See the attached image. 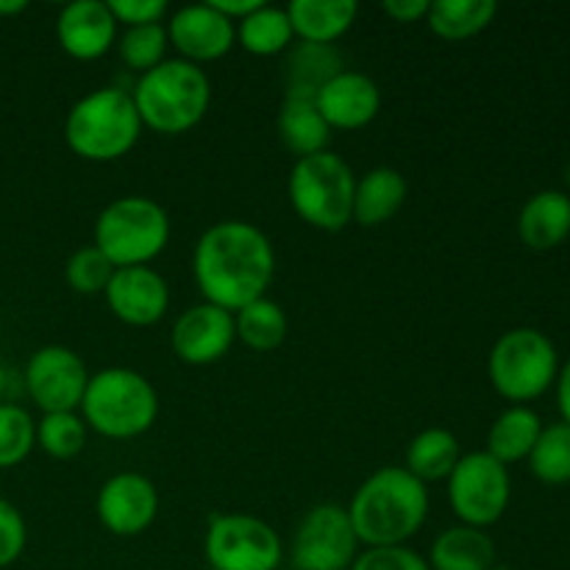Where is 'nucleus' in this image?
Returning <instances> with one entry per match:
<instances>
[{
    "mask_svg": "<svg viewBox=\"0 0 570 570\" xmlns=\"http://www.w3.org/2000/svg\"><path fill=\"white\" fill-rule=\"evenodd\" d=\"M499 14L495 0H432L426 26L445 42H465L479 37Z\"/></svg>",
    "mask_w": 570,
    "mask_h": 570,
    "instance_id": "obj_27",
    "label": "nucleus"
},
{
    "mask_svg": "<svg viewBox=\"0 0 570 570\" xmlns=\"http://www.w3.org/2000/svg\"><path fill=\"white\" fill-rule=\"evenodd\" d=\"M429 3H432V0H384L382 11L395 22H426Z\"/></svg>",
    "mask_w": 570,
    "mask_h": 570,
    "instance_id": "obj_38",
    "label": "nucleus"
},
{
    "mask_svg": "<svg viewBox=\"0 0 570 570\" xmlns=\"http://www.w3.org/2000/svg\"><path fill=\"white\" fill-rule=\"evenodd\" d=\"M315 104L332 131H356L376 120L382 109V89L365 72L343 70L321 89Z\"/></svg>",
    "mask_w": 570,
    "mask_h": 570,
    "instance_id": "obj_18",
    "label": "nucleus"
},
{
    "mask_svg": "<svg viewBox=\"0 0 570 570\" xmlns=\"http://www.w3.org/2000/svg\"><path fill=\"white\" fill-rule=\"evenodd\" d=\"M360 6L354 0H293L287 17L298 42L334 45L351 31Z\"/></svg>",
    "mask_w": 570,
    "mask_h": 570,
    "instance_id": "obj_22",
    "label": "nucleus"
},
{
    "mask_svg": "<svg viewBox=\"0 0 570 570\" xmlns=\"http://www.w3.org/2000/svg\"><path fill=\"white\" fill-rule=\"evenodd\" d=\"M343 70V53L334 45L293 42V48L284 53L282 65L284 98L315 100L321 89Z\"/></svg>",
    "mask_w": 570,
    "mask_h": 570,
    "instance_id": "obj_19",
    "label": "nucleus"
},
{
    "mask_svg": "<svg viewBox=\"0 0 570 570\" xmlns=\"http://www.w3.org/2000/svg\"><path fill=\"white\" fill-rule=\"evenodd\" d=\"M170 215L145 195L111 200L95 220V248L115 267L150 265L170 243Z\"/></svg>",
    "mask_w": 570,
    "mask_h": 570,
    "instance_id": "obj_7",
    "label": "nucleus"
},
{
    "mask_svg": "<svg viewBox=\"0 0 570 570\" xmlns=\"http://www.w3.org/2000/svg\"><path fill=\"white\" fill-rule=\"evenodd\" d=\"M289 554L298 570H351L360 557V540L348 510L340 504L312 507L295 529Z\"/></svg>",
    "mask_w": 570,
    "mask_h": 570,
    "instance_id": "obj_11",
    "label": "nucleus"
},
{
    "mask_svg": "<svg viewBox=\"0 0 570 570\" xmlns=\"http://www.w3.org/2000/svg\"><path fill=\"white\" fill-rule=\"evenodd\" d=\"M56 39L70 59L95 61L117 42V20L106 0H72L56 17Z\"/></svg>",
    "mask_w": 570,
    "mask_h": 570,
    "instance_id": "obj_17",
    "label": "nucleus"
},
{
    "mask_svg": "<svg viewBox=\"0 0 570 570\" xmlns=\"http://www.w3.org/2000/svg\"><path fill=\"white\" fill-rule=\"evenodd\" d=\"M206 3L215 6L223 17H228V20L237 26L239 20H245L248 14H254L259 6H265V0H206Z\"/></svg>",
    "mask_w": 570,
    "mask_h": 570,
    "instance_id": "obj_39",
    "label": "nucleus"
},
{
    "mask_svg": "<svg viewBox=\"0 0 570 570\" xmlns=\"http://www.w3.org/2000/svg\"><path fill=\"white\" fill-rule=\"evenodd\" d=\"M568 184H570V165H568Z\"/></svg>",
    "mask_w": 570,
    "mask_h": 570,
    "instance_id": "obj_44",
    "label": "nucleus"
},
{
    "mask_svg": "<svg viewBox=\"0 0 570 570\" xmlns=\"http://www.w3.org/2000/svg\"><path fill=\"white\" fill-rule=\"evenodd\" d=\"M131 100L142 128L178 137L198 126L212 104V83L204 67L184 59H165L137 78Z\"/></svg>",
    "mask_w": 570,
    "mask_h": 570,
    "instance_id": "obj_3",
    "label": "nucleus"
},
{
    "mask_svg": "<svg viewBox=\"0 0 570 570\" xmlns=\"http://www.w3.org/2000/svg\"><path fill=\"white\" fill-rule=\"evenodd\" d=\"M234 328H237V340L248 345L250 351H276L278 345L287 340V315L276 301L256 298L239 312H234Z\"/></svg>",
    "mask_w": 570,
    "mask_h": 570,
    "instance_id": "obj_29",
    "label": "nucleus"
},
{
    "mask_svg": "<svg viewBox=\"0 0 570 570\" xmlns=\"http://www.w3.org/2000/svg\"><path fill=\"white\" fill-rule=\"evenodd\" d=\"M87 432L78 412H48L37 423V445L53 460H72L87 445Z\"/></svg>",
    "mask_w": 570,
    "mask_h": 570,
    "instance_id": "obj_32",
    "label": "nucleus"
},
{
    "mask_svg": "<svg viewBox=\"0 0 570 570\" xmlns=\"http://www.w3.org/2000/svg\"><path fill=\"white\" fill-rule=\"evenodd\" d=\"M104 295L111 315L134 328L156 326L170 309V287L150 265L117 267Z\"/></svg>",
    "mask_w": 570,
    "mask_h": 570,
    "instance_id": "obj_16",
    "label": "nucleus"
},
{
    "mask_svg": "<svg viewBox=\"0 0 570 570\" xmlns=\"http://www.w3.org/2000/svg\"><path fill=\"white\" fill-rule=\"evenodd\" d=\"M115 271L117 267L95 245H83V248H78L67 259L65 278L70 289H76L78 295H100L109 287Z\"/></svg>",
    "mask_w": 570,
    "mask_h": 570,
    "instance_id": "obj_34",
    "label": "nucleus"
},
{
    "mask_svg": "<svg viewBox=\"0 0 570 570\" xmlns=\"http://www.w3.org/2000/svg\"><path fill=\"white\" fill-rule=\"evenodd\" d=\"M557 406H560L562 423L570 426V356L560 365V373H557Z\"/></svg>",
    "mask_w": 570,
    "mask_h": 570,
    "instance_id": "obj_40",
    "label": "nucleus"
},
{
    "mask_svg": "<svg viewBox=\"0 0 570 570\" xmlns=\"http://www.w3.org/2000/svg\"><path fill=\"white\" fill-rule=\"evenodd\" d=\"M28 543V527L11 501L0 499V570L14 566Z\"/></svg>",
    "mask_w": 570,
    "mask_h": 570,
    "instance_id": "obj_36",
    "label": "nucleus"
},
{
    "mask_svg": "<svg viewBox=\"0 0 570 570\" xmlns=\"http://www.w3.org/2000/svg\"><path fill=\"white\" fill-rule=\"evenodd\" d=\"M6 390H9V373H6L3 362H0V401H3Z\"/></svg>",
    "mask_w": 570,
    "mask_h": 570,
    "instance_id": "obj_42",
    "label": "nucleus"
},
{
    "mask_svg": "<svg viewBox=\"0 0 570 570\" xmlns=\"http://www.w3.org/2000/svg\"><path fill=\"white\" fill-rule=\"evenodd\" d=\"M426 562L432 570H490L495 566V543L484 529L456 523L434 538Z\"/></svg>",
    "mask_w": 570,
    "mask_h": 570,
    "instance_id": "obj_23",
    "label": "nucleus"
},
{
    "mask_svg": "<svg viewBox=\"0 0 570 570\" xmlns=\"http://www.w3.org/2000/svg\"><path fill=\"white\" fill-rule=\"evenodd\" d=\"M92 373L67 345H45L26 365V390L33 404L48 412H78Z\"/></svg>",
    "mask_w": 570,
    "mask_h": 570,
    "instance_id": "obj_12",
    "label": "nucleus"
},
{
    "mask_svg": "<svg viewBox=\"0 0 570 570\" xmlns=\"http://www.w3.org/2000/svg\"><path fill=\"white\" fill-rule=\"evenodd\" d=\"M167 39L178 50V59L209 65L223 59L237 45V26L212 3L181 6L167 20Z\"/></svg>",
    "mask_w": 570,
    "mask_h": 570,
    "instance_id": "obj_15",
    "label": "nucleus"
},
{
    "mask_svg": "<svg viewBox=\"0 0 570 570\" xmlns=\"http://www.w3.org/2000/svg\"><path fill=\"white\" fill-rule=\"evenodd\" d=\"M518 237L529 250H554L570 237V195L562 189L534 193L518 215Z\"/></svg>",
    "mask_w": 570,
    "mask_h": 570,
    "instance_id": "obj_20",
    "label": "nucleus"
},
{
    "mask_svg": "<svg viewBox=\"0 0 570 570\" xmlns=\"http://www.w3.org/2000/svg\"><path fill=\"white\" fill-rule=\"evenodd\" d=\"M95 512L100 527L115 538H137L159 515V490L137 471L115 473L100 484Z\"/></svg>",
    "mask_w": 570,
    "mask_h": 570,
    "instance_id": "obj_13",
    "label": "nucleus"
},
{
    "mask_svg": "<svg viewBox=\"0 0 570 570\" xmlns=\"http://www.w3.org/2000/svg\"><path fill=\"white\" fill-rule=\"evenodd\" d=\"M142 134L131 92L100 87L78 98L65 117V142L83 161H117L131 154Z\"/></svg>",
    "mask_w": 570,
    "mask_h": 570,
    "instance_id": "obj_4",
    "label": "nucleus"
},
{
    "mask_svg": "<svg viewBox=\"0 0 570 570\" xmlns=\"http://www.w3.org/2000/svg\"><path fill=\"white\" fill-rule=\"evenodd\" d=\"M234 343H237L234 315L206 301L187 306L173 323L170 348L184 365H215L232 351Z\"/></svg>",
    "mask_w": 570,
    "mask_h": 570,
    "instance_id": "obj_14",
    "label": "nucleus"
},
{
    "mask_svg": "<svg viewBox=\"0 0 570 570\" xmlns=\"http://www.w3.org/2000/svg\"><path fill=\"white\" fill-rule=\"evenodd\" d=\"M356 176L348 161L334 150L295 159L287 195L295 215L317 232H343L354 223Z\"/></svg>",
    "mask_w": 570,
    "mask_h": 570,
    "instance_id": "obj_6",
    "label": "nucleus"
},
{
    "mask_svg": "<svg viewBox=\"0 0 570 570\" xmlns=\"http://www.w3.org/2000/svg\"><path fill=\"white\" fill-rule=\"evenodd\" d=\"M28 9L26 0H0V17H14Z\"/></svg>",
    "mask_w": 570,
    "mask_h": 570,
    "instance_id": "obj_41",
    "label": "nucleus"
},
{
    "mask_svg": "<svg viewBox=\"0 0 570 570\" xmlns=\"http://www.w3.org/2000/svg\"><path fill=\"white\" fill-rule=\"evenodd\" d=\"M289 570H298V568H289Z\"/></svg>",
    "mask_w": 570,
    "mask_h": 570,
    "instance_id": "obj_45",
    "label": "nucleus"
},
{
    "mask_svg": "<svg viewBox=\"0 0 570 570\" xmlns=\"http://www.w3.org/2000/svg\"><path fill=\"white\" fill-rule=\"evenodd\" d=\"M276 131L284 148L293 156H315L328 150L332 128L317 111V104L309 98H284L276 117Z\"/></svg>",
    "mask_w": 570,
    "mask_h": 570,
    "instance_id": "obj_24",
    "label": "nucleus"
},
{
    "mask_svg": "<svg viewBox=\"0 0 570 570\" xmlns=\"http://www.w3.org/2000/svg\"><path fill=\"white\" fill-rule=\"evenodd\" d=\"M78 415L87 429L106 440H134L159 417V395L150 379L131 367H104L92 373Z\"/></svg>",
    "mask_w": 570,
    "mask_h": 570,
    "instance_id": "obj_5",
    "label": "nucleus"
},
{
    "mask_svg": "<svg viewBox=\"0 0 570 570\" xmlns=\"http://www.w3.org/2000/svg\"><path fill=\"white\" fill-rule=\"evenodd\" d=\"M239 48L250 56H284L295 42L293 22L282 6H259L254 14L237 22Z\"/></svg>",
    "mask_w": 570,
    "mask_h": 570,
    "instance_id": "obj_28",
    "label": "nucleus"
},
{
    "mask_svg": "<svg viewBox=\"0 0 570 570\" xmlns=\"http://www.w3.org/2000/svg\"><path fill=\"white\" fill-rule=\"evenodd\" d=\"M529 471L538 482L560 488L570 482V426L568 423H551L543 426L532 454H529Z\"/></svg>",
    "mask_w": 570,
    "mask_h": 570,
    "instance_id": "obj_30",
    "label": "nucleus"
},
{
    "mask_svg": "<svg viewBox=\"0 0 570 570\" xmlns=\"http://www.w3.org/2000/svg\"><path fill=\"white\" fill-rule=\"evenodd\" d=\"M117 53L120 61L128 70L145 76L148 70L159 67L167 59V48H170V39H167L165 22H156V26H134L117 37Z\"/></svg>",
    "mask_w": 570,
    "mask_h": 570,
    "instance_id": "obj_31",
    "label": "nucleus"
},
{
    "mask_svg": "<svg viewBox=\"0 0 570 570\" xmlns=\"http://www.w3.org/2000/svg\"><path fill=\"white\" fill-rule=\"evenodd\" d=\"M490 570H512V568L510 566H499V562H495V566L490 568Z\"/></svg>",
    "mask_w": 570,
    "mask_h": 570,
    "instance_id": "obj_43",
    "label": "nucleus"
},
{
    "mask_svg": "<svg viewBox=\"0 0 570 570\" xmlns=\"http://www.w3.org/2000/svg\"><path fill=\"white\" fill-rule=\"evenodd\" d=\"M445 484H449V504L456 521L462 527L484 529V532L504 518L512 499L510 468L493 460L488 451L462 454Z\"/></svg>",
    "mask_w": 570,
    "mask_h": 570,
    "instance_id": "obj_10",
    "label": "nucleus"
},
{
    "mask_svg": "<svg viewBox=\"0 0 570 570\" xmlns=\"http://www.w3.org/2000/svg\"><path fill=\"white\" fill-rule=\"evenodd\" d=\"M543 432V421L532 406H507L488 432V454L501 465H515L529 460L534 443Z\"/></svg>",
    "mask_w": 570,
    "mask_h": 570,
    "instance_id": "obj_25",
    "label": "nucleus"
},
{
    "mask_svg": "<svg viewBox=\"0 0 570 570\" xmlns=\"http://www.w3.org/2000/svg\"><path fill=\"white\" fill-rule=\"evenodd\" d=\"M351 570H432L426 557L417 554L410 546H384V549H365L354 560Z\"/></svg>",
    "mask_w": 570,
    "mask_h": 570,
    "instance_id": "obj_35",
    "label": "nucleus"
},
{
    "mask_svg": "<svg viewBox=\"0 0 570 570\" xmlns=\"http://www.w3.org/2000/svg\"><path fill=\"white\" fill-rule=\"evenodd\" d=\"M37 445V421L22 406L0 401V468H17Z\"/></svg>",
    "mask_w": 570,
    "mask_h": 570,
    "instance_id": "obj_33",
    "label": "nucleus"
},
{
    "mask_svg": "<svg viewBox=\"0 0 570 570\" xmlns=\"http://www.w3.org/2000/svg\"><path fill=\"white\" fill-rule=\"evenodd\" d=\"M193 278L206 304L234 315L250 301L265 298L276 278V250L254 223H215L195 243Z\"/></svg>",
    "mask_w": 570,
    "mask_h": 570,
    "instance_id": "obj_1",
    "label": "nucleus"
},
{
    "mask_svg": "<svg viewBox=\"0 0 570 570\" xmlns=\"http://www.w3.org/2000/svg\"><path fill=\"white\" fill-rule=\"evenodd\" d=\"M560 373V356L549 334L518 326L501 334L488 356V376L495 393L510 406H529L549 393Z\"/></svg>",
    "mask_w": 570,
    "mask_h": 570,
    "instance_id": "obj_8",
    "label": "nucleus"
},
{
    "mask_svg": "<svg viewBox=\"0 0 570 570\" xmlns=\"http://www.w3.org/2000/svg\"><path fill=\"white\" fill-rule=\"evenodd\" d=\"M109 11L115 14L117 26H156V22H165L167 17V3L165 0H106Z\"/></svg>",
    "mask_w": 570,
    "mask_h": 570,
    "instance_id": "obj_37",
    "label": "nucleus"
},
{
    "mask_svg": "<svg viewBox=\"0 0 570 570\" xmlns=\"http://www.w3.org/2000/svg\"><path fill=\"white\" fill-rule=\"evenodd\" d=\"M462 460V445L454 432L449 429H423L406 445L404 468L423 484L429 482H445L456 462Z\"/></svg>",
    "mask_w": 570,
    "mask_h": 570,
    "instance_id": "obj_26",
    "label": "nucleus"
},
{
    "mask_svg": "<svg viewBox=\"0 0 570 570\" xmlns=\"http://www.w3.org/2000/svg\"><path fill=\"white\" fill-rule=\"evenodd\" d=\"M365 549L406 546L429 518V488L406 468H379L345 507Z\"/></svg>",
    "mask_w": 570,
    "mask_h": 570,
    "instance_id": "obj_2",
    "label": "nucleus"
},
{
    "mask_svg": "<svg viewBox=\"0 0 570 570\" xmlns=\"http://www.w3.org/2000/svg\"><path fill=\"white\" fill-rule=\"evenodd\" d=\"M209 570H278L282 538L262 518L248 512H220L209 518L204 538Z\"/></svg>",
    "mask_w": 570,
    "mask_h": 570,
    "instance_id": "obj_9",
    "label": "nucleus"
},
{
    "mask_svg": "<svg viewBox=\"0 0 570 570\" xmlns=\"http://www.w3.org/2000/svg\"><path fill=\"white\" fill-rule=\"evenodd\" d=\"M406 195H410L406 178L395 167H373L356 178L354 223L365 228L384 226L404 209Z\"/></svg>",
    "mask_w": 570,
    "mask_h": 570,
    "instance_id": "obj_21",
    "label": "nucleus"
}]
</instances>
